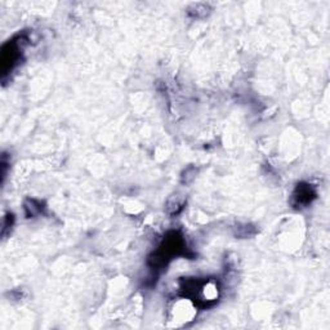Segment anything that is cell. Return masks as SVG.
<instances>
[{
  "mask_svg": "<svg viewBox=\"0 0 330 330\" xmlns=\"http://www.w3.org/2000/svg\"><path fill=\"white\" fill-rule=\"evenodd\" d=\"M315 197V192L312 191V187L308 186V184H301L297 187V191L294 193V199L297 200L298 205H304L311 203V200Z\"/></svg>",
  "mask_w": 330,
  "mask_h": 330,
  "instance_id": "1",
  "label": "cell"
}]
</instances>
